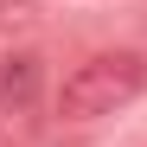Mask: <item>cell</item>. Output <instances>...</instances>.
<instances>
[{
  "mask_svg": "<svg viewBox=\"0 0 147 147\" xmlns=\"http://www.w3.org/2000/svg\"><path fill=\"white\" fill-rule=\"evenodd\" d=\"M141 96H147V58L141 51H96L58 83L51 102H58L64 121H102L115 109L141 102Z\"/></svg>",
  "mask_w": 147,
  "mask_h": 147,
  "instance_id": "obj_1",
  "label": "cell"
},
{
  "mask_svg": "<svg viewBox=\"0 0 147 147\" xmlns=\"http://www.w3.org/2000/svg\"><path fill=\"white\" fill-rule=\"evenodd\" d=\"M0 147H7V141H0Z\"/></svg>",
  "mask_w": 147,
  "mask_h": 147,
  "instance_id": "obj_4",
  "label": "cell"
},
{
  "mask_svg": "<svg viewBox=\"0 0 147 147\" xmlns=\"http://www.w3.org/2000/svg\"><path fill=\"white\" fill-rule=\"evenodd\" d=\"M38 90H45V64L32 51H13V58H0V109L7 115H26L38 102Z\"/></svg>",
  "mask_w": 147,
  "mask_h": 147,
  "instance_id": "obj_2",
  "label": "cell"
},
{
  "mask_svg": "<svg viewBox=\"0 0 147 147\" xmlns=\"http://www.w3.org/2000/svg\"><path fill=\"white\" fill-rule=\"evenodd\" d=\"M38 7L32 0H0V58H13V38H32Z\"/></svg>",
  "mask_w": 147,
  "mask_h": 147,
  "instance_id": "obj_3",
  "label": "cell"
}]
</instances>
